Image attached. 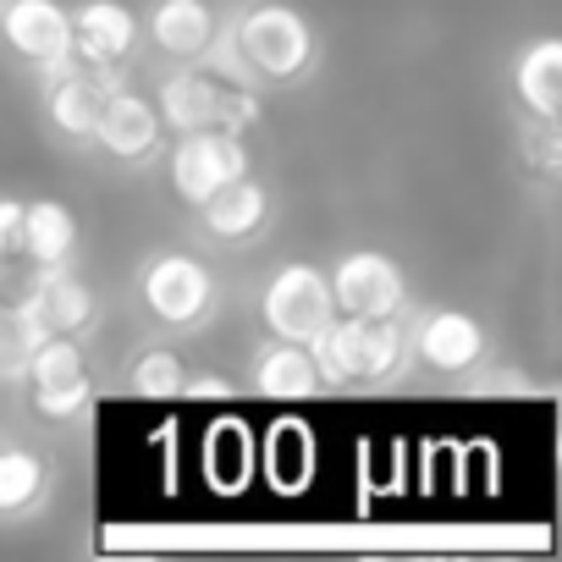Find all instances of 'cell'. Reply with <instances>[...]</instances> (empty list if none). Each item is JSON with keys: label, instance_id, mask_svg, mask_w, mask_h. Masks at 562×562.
<instances>
[{"label": "cell", "instance_id": "obj_1", "mask_svg": "<svg viewBox=\"0 0 562 562\" xmlns=\"http://www.w3.org/2000/svg\"><path fill=\"white\" fill-rule=\"evenodd\" d=\"M304 348H310L321 381H331V386H342V381H381L403 359V331H397L392 315H381V321L331 315Z\"/></svg>", "mask_w": 562, "mask_h": 562}, {"label": "cell", "instance_id": "obj_2", "mask_svg": "<svg viewBox=\"0 0 562 562\" xmlns=\"http://www.w3.org/2000/svg\"><path fill=\"white\" fill-rule=\"evenodd\" d=\"M315 34L293 7H254L237 23V56L259 78H299L310 67Z\"/></svg>", "mask_w": 562, "mask_h": 562}, {"label": "cell", "instance_id": "obj_3", "mask_svg": "<svg viewBox=\"0 0 562 562\" xmlns=\"http://www.w3.org/2000/svg\"><path fill=\"white\" fill-rule=\"evenodd\" d=\"M177 133H193V127H232L243 133L248 122H259V100L248 89H226L215 83L210 72H177L166 89H160V105H155Z\"/></svg>", "mask_w": 562, "mask_h": 562}, {"label": "cell", "instance_id": "obj_4", "mask_svg": "<svg viewBox=\"0 0 562 562\" xmlns=\"http://www.w3.org/2000/svg\"><path fill=\"white\" fill-rule=\"evenodd\" d=\"M331 315H337L331 281L315 265H281L270 276V288H265V326L281 342H310Z\"/></svg>", "mask_w": 562, "mask_h": 562}, {"label": "cell", "instance_id": "obj_5", "mask_svg": "<svg viewBox=\"0 0 562 562\" xmlns=\"http://www.w3.org/2000/svg\"><path fill=\"white\" fill-rule=\"evenodd\" d=\"M243 171H248V149L232 127H193L171 149V182L188 204H204L221 182H232Z\"/></svg>", "mask_w": 562, "mask_h": 562}, {"label": "cell", "instance_id": "obj_6", "mask_svg": "<svg viewBox=\"0 0 562 562\" xmlns=\"http://www.w3.org/2000/svg\"><path fill=\"white\" fill-rule=\"evenodd\" d=\"M89 315H94L89 288H83L78 276H67V270L50 265V276L40 281V288L29 293V304L18 310L12 331H18L23 348H34V342H45V337H72L78 326H89Z\"/></svg>", "mask_w": 562, "mask_h": 562}, {"label": "cell", "instance_id": "obj_7", "mask_svg": "<svg viewBox=\"0 0 562 562\" xmlns=\"http://www.w3.org/2000/svg\"><path fill=\"white\" fill-rule=\"evenodd\" d=\"M210 299H215V281H210V270H204L199 259H188V254H160V259L144 270V304H149V315L166 321V326H193V321L210 310Z\"/></svg>", "mask_w": 562, "mask_h": 562}, {"label": "cell", "instance_id": "obj_8", "mask_svg": "<svg viewBox=\"0 0 562 562\" xmlns=\"http://www.w3.org/2000/svg\"><path fill=\"white\" fill-rule=\"evenodd\" d=\"M331 304L337 315H364V321H381V315H397L403 304V270L386 259V254H348L331 276Z\"/></svg>", "mask_w": 562, "mask_h": 562}, {"label": "cell", "instance_id": "obj_9", "mask_svg": "<svg viewBox=\"0 0 562 562\" xmlns=\"http://www.w3.org/2000/svg\"><path fill=\"white\" fill-rule=\"evenodd\" d=\"M34 353V403L50 419H72L89 403V364L78 353V342L67 337H45L29 348Z\"/></svg>", "mask_w": 562, "mask_h": 562}, {"label": "cell", "instance_id": "obj_10", "mask_svg": "<svg viewBox=\"0 0 562 562\" xmlns=\"http://www.w3.org/2000/svg\"><path fill=\"white\" fill-rule=\"evenodd\" d=\"M0 34L34 67H56L72 56V18L56 0H12L7 18H0Z\"/></svg>", "mask_w": 562, "mask_h": 562}, {"label": "cell", "instance_id": "obj_11", "mask_svg": "<svg viewBox=\"0 0 562 562\" xmlns=\"http://www.w3.org/2000/svg\"><path fill=\"white\" fill-rule=\"evenodd\" d=\"M105 155L116 160H144L155 144H160V111L144 100V94H127V89H111L100 116H94V133H89Z\"/></svg>", "mask_w": 562, "mask_h": 562}, {"label": "cell", "instance_id": "obj_12", "mask_svg": "<svg viewBox=\"0 0 562 562\" xmlns=\"http://www.w3.org/2000/svg\"><path fill=\"white\" fill-rule=\"evenodd\" d=\"M133 12L122 7V0H83L78 18H72V50L89 61V67H111L133 50Z\"/></svg>", "mask_w": 562, "mask_h": 562}, {"label": "cell", "instance_id": "obj_13", "mask_svg": "<svg viewBox=\"0 0 562 562\" xmlns=\"http://www.w3.org/2000/svg\"><path fill=\"white\" fill-rule=\"evenodd\" d=\"M480 353H485V331H480L474 315H463V310H436V315H425V326H419V359H425L430 370L458 375V370H469Z\"/></svg>", "mask_w": 562, "mask_h": 562}, {"label": "cell", "instance_id": "obj_14", "mask_svg": "<svg viewBox=\"0 0 562 562\" xmlns=\"http://www.w3.org/2000/svg\"><path fill=\"white\" fill-rule=\"evenodd\" d=\"M518 100L546 122V127H557V116H562V45L557 40H535L524 56H518Z\"/></svg>", "mask_w": 562, "mask_h": 562}, {"label": "cell", "instance_id": "obj_15", "mask_svg": "<svg viewBox=\"0 0 562 562\" xmlns=\"http://www.w3.org/2000/svg\"><path fill=\"white\" fill-rule=\"evenodd\" d=\"M149 34H155V45L166 50V56H199V50H210V40H215V12L204 7V0H160L155 7V18H149Z\"/></svg>", "mask_w": 562, "mask_h": 562}, {"label": "cell", "instance_id": "obj_16", "mask_svg": "<svg viewBox=\"0 0 562 562\" xmlns=\"http://www.w3.org/2000/svg\"><path fill=\"white\" fill-rule=\"evenodd\" d=\"M199 210H204V226H210L215 237H248V232H259V221H265V188L243 171V177L221 182Z\"/></svg>", "mask_w": 562, "mask_h": 562}, {"label": "cell", "instance_id": "obj_17", "mask_svg": "<svg viewBox=\"0 0 562 562\" xmlns=\"http://www.w3.org/2000/svg\"><path fill=\"white\" fill-rule=\"evenodd\" d=\"M105 94H111V83L100 72H61V78H50V116H56V127L72 133V138H89Z\"/></svg>", "mask_w": 562, "mask_h": 562}, {"label": "cell", "instance_id": "obj_18", "mask_svg": "<svg viewBox=\"0 0 562 562\" xmlns=\"http://www.w3.org/2000/svg\"><path fill=\"white\" fill-rule=\"evenodd\" d=\"M254 386L265 397H310V392H321V370L304 342H281L254 364Z\"/></svg>", "mask_w": 562, "mask_h": 562}, {"label": "cell", "instance_id": "obj_19", "mask_svg": "<svg viewBox=\"0 0 562 562\" xmlns=\"http://www.w3.org/2000/svg\"><path fill=\"white\" fill-rule=\"evenodd\" d=\"M78 243V221L67 204L56 199H40V204H23V254H34L40 265H61Z\"/></svg>", "mask_w": 562, "mask_h": 562}, {"label": "cell", "instance_id": "obj_20", "mask_svg": "<svg viewBox=\"0 0 562 562\" xmlns=\"http://www.w3.org/2000/svg\"><path fill=\"white\" fill-rule=\"evenodd\" d=\"M204 463H210V474H215V485L221 491H237L243 480H248V469H254V447H248V430L243 425H215L210 430V447H204Z\"/></svg>", "mask_w": 562, "mask_h": 562}, {"label": "cell", "instance_id": "obj_21", "mask_svg": "<svg viewBox=\"0 0 562 562\" xmlns=\"http://www.w3.org/2000/svg\"><path fill=\"white\" fill-rule=\"evenodd\" d=\"M40 485H45V469L34 452H12V447L0 452V513L29 507L40 496Z\"/></svg>", "mask_w": 562, "mask_h": 562}, {"label": "cell", "instance_id": "obj_22", "mask_svg": "<svg viewBox=\"0 0 562 562\" xmlns=\"http://www.w3.org/2000/svg\"><path fill=\"white\" fill-rule=\"evenodd\" d=\"M133 386L149 392V397H171V392H182V359L166 353V348H149V353L133 364Z\"/></svg>", "mask_w": 562, "mask_h": 562}, {"label": "cell", "instance_id": "obj_23", "mask_svg": "<svg viewBox=\"0 0 562 562\" xmlns=\"http://www.w3.org/2000/svg\"><path fill=\"white\" fill-rule=\"evenodd\" d=\"M23 254V204L18 199H0V259Z\"/></svg>", "mask_w": 562, "mask_h": 562}]
</instances>
